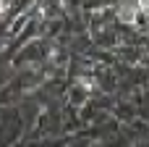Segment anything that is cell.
Returning a JSON list of instances; mask_svg holds the SVG:
<instances>
[{
    "label": "cell",
    "mask_w": 149,
    "mask_h": 147,
    "mask_svg": "<svg viewBox=\"0 0 149 147\" xmlns=\"http://www.w3.org/2000/svg\"><path fill=\"white\" fill-rule=\"evenodd\" d=\"M5 11H8V5H5V3H0V13H5Z\"/></svg>",
    "instance_id": "obj_1"
}]
</instances>
